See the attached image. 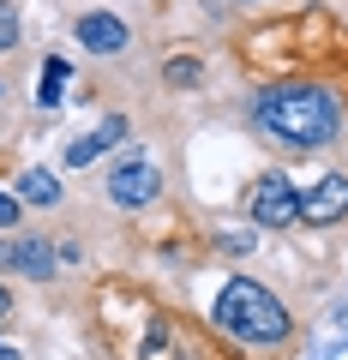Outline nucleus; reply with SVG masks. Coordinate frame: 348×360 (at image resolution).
Wrapping results in <instances>:
<instances>
[{
	"label": "nucleus",
	"instance_id": "nucleus-13",
	"mask_svg": "<svg viewBox=\"0 0 348 360\" xmlns=\"http://www.w3.org/2000/svg\"><path fill=\"white\" fill-rule=\"evenodd\" d=\"M0 229H18V198L0 193Z\"/></svg>",
	"mask_w": 348,
	"mask_h": 360
},
{
	"label": "nucleus",
	"instance_id": "nucleus-7",
	"mask_svg": "<svg viewBox=\"0 0 348 360\" xmlns=\"http://www.w3.org/2000/svg\"><path fill=\"white\" fill-rule=\"evenodd\" d=\"M0 264L25 270V276H49L54 270V246L49 240H13V246H0Z\"/></svg>",
	"mask_w": 348,
	"mask_h": 360
},
{
	"label": "nucleus",
	"instance_id": "nucleus-2",
	"mask_svg": "<svg viewBox=\"0 0 348 360\" xmlns=\"http://www.w3.org/2000/svg\"><path fill=\"white\" fill-rule=\"evenodd\" d=\"M217 324L228 336H240V342H264V348L288 336V312L276 307V295H264V288L246 283V276H234L217 295Z\"/></svg>",
	"mask_w": 348,
	"mask_h": 360
},
{
	"label": "nucleus",
	"instance_id": "nucleus-9",
	"mask_svg": "<svg viewBox=\"0 0 348 360\" xmlns=\"http://www.w3.org/2000/svg\"><path fill=\"white\" fill-rule=\"evenodd\" d=\"M66 78H72V66H66L60 54H49V60H42V84H37V103L42 108H54L66 96Z\"/></svg>",
	"mask_w": 348,
	"mask_h": 360
},
{
	"label": "nucleus",
	"instance_id": "nucleus-15",
	"mask_svg": "<svg viewBox=\"0 0 348 360\" xmlns=\"http://www.w3.org/2000/svg\"><path fill=\"white\" fill-rule=\"evenodd\" d=\"M0 360H18V348H6V342H0Z\"/></svg>",
	"mask_w": 348,
	"mask_h": 360
},
{
	"label": "nucleus",
	"instance_id": "nucleus-14",
	"mask_svg": "<svg viewBox=\"0 0 348 360\" xmlns=\"http://www.w3.org/2000/svg\"><path fill=\"white\" fill-rule=\"evenodd\" d=\"M6 312H13V295H6V288H0V319H6Z\"/></svg>",
	"mask_w": 348,
	"mask_h": 360
},
{
	"label": "nucleus",
	"instance_id": "nucleus-12",
	"mask_svg": "<svg viewBox=\"0 0 348 360\" xmlns=\"http://www.w3.org/2000/svg\"><path fill=\"white\" fill-rule=\"evenodd\" d=\"M13 42H18V6L0 0V49H13Z\"/></svg>",
	"mask_w": 348,
	"mask_h": 360
},
{
	"label": "nucleus",
	"instance_id": "nucleus-6",
	"mask_svg": "<svg viewBox=\"0 0 348 360\" xmlns=\"http://www.w3.org/2000/svg\"><path fill=\"white\" fill-rule=\"evenodd\" d=\"M78 42L91 54H120L127 49V25H120L115 13H84L78 18Z\"/></svg>",
	"mask_w": 348,
	"mask_h": 360
},
{
	"label": "nucleus",
	"instance_id": "nucleus-3",
	"mask_svg": "<svg viewBox=\"0 0 348 360\" xmlns=\"http://www.w3.org/2000/svg\"><path fill=\"white\" fill-rule=\"evenodd\" d=\"M252 222H264V229H288V222H300V193L288 174H264L252 186Z\"/></svg>",
	"mask_w": 348,
	"mask_h": 360
},
{
	"label": "nucleus",
	"instance_id": "nucleus-10",
	"mask_svg": "<svg viewBox=\"0 0 348 360\" xmlns=\"http://www.w3.org/2000/svg\"><path fill=\"white\" fill-rule=\"evenodd\" d=\"M18 198H25V205H54V198H60V180H54L49 168H30V174L18 180Z\"/></svg>",
	"mask_w": 348,
	"mask_h": 360
},
{
	"label": "nucleus",
	"instance_id": "nucleus-4",
	"mask_svg": "<svg viewBox=\"0 0 348 360\" xmlns=\"http://www.w3.org/2000/svg\"><path fill=\"white\" fill-rule=\"evenodd\" d=\"M156 193H162V174H156L150 156H127V162L108 174V198H115V205H150Z\"/></svg>",
	"mask_w": 348,
	"mask_h": 360
},
{
	"label": "nucleus",
	"instance_id": "nucleus-1",
	"mask_svg": "<svg viewBox=\"0 0 348 360\" xmlns=\"http://www.w3.org/2000/svg\"><path fill=\"white\" fill-rule=\"evenodd\" d=\"M258 127H264V139L288 144V150H318V144H330L342 132V103L324 84H307V78L264 84V96H258Z\"/></svg>",
	"mask_w": 348,
	"mask_h": 360
},
{
	"label": "nucleus",
	"instance_id": "nucleus-11",
	"mask_svg": "<svg viewBox=\"0 0 348 360\" xmlns=\"http://www.w3.org/2000/svg\"><path fill=\"white\" fill-rule=\"evenodd\" d=\"M162 78H168V84H174V90L198 84V60H186V54H181V60H168V66H162Z\"/></svg>",
	"mask_w": 348,
	"mask_h": 360
},
{
	"label": "nucleus",
	"instance_id": "nucleus-8",
	"mask_svg": "<svg viewBox=\"0 0 348 360\" xmlns=\"http://www.w3.org/2000/svg\"><path fill=\"white\" fill-rule=\"evenodd\" d=\"M120 139H127V120H120V115H108L103 127L91 132V139H78L72 150H66V162H72V168H84V162H91L96 150H108V144H120Z\"/></svg>",
	"mask_w": 348,
	"mask_h": 360
},
{
	"label": "nucleus",
	"instance_id": "nucleus-5",
	"mask_svg": "<svg viewBox=\"0 0 348 360\" xmlns=\"http://www.w3.org/2000/svg\"><path fill=\"white\" fill-rule=\"evenodd\" d=\"M300 217L307 222H336L348 217V174H324L307 198H300Z\"/></svg>",
	"mask_w": 348,
	"mask_h": 360
}]
</instances>
